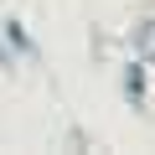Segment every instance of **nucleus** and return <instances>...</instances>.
I'll list each match as a JSON object with an SVG mask.
<instances>
[{
    "instance_id": "obj_1",
    "label": "nucleus",
    "mask_w": 155,
    "mask_h": 155,
    "mask_svg": "<svg viewBox=\"0 0 155 155\" xmlns=\"http://www.w3.org/2000/svg\"><path fill=\"white\" fill-rule=\"evenodd\" d=\"M134 57L140 62H155V16L134 26Z\"/></svg>"
}]
</instances>
